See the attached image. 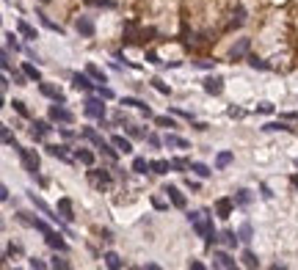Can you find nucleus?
<instances>
[{
    "mask_svg": "<svg viewBox=\"0 0 298 270\" xmlns=\"http://www.w3.org/2000/svg\"><path fill=\"white\" fill-rule=\"evenodd\" d=\"M188 224L194 226V232L199 237L204 240L207 245H215V240H218V234H215L213 229V221H210V215L204 213V210H196V213H188Z\"/></svg>",
    "mask_w": 298,
    "mask_h": 270,
    "instance_id": "obj_1",
    "label": "nucleus"
},
{
    "mask_svg": "<svg viewBox=\"0 0 298 270\" xmlns=\"http://www.w3.org/2000/svg\"><path fill=\"white\" fill-rule=\"evenodd\" d=\"M14 149L20 152L25 171L31 174V177H39V155H36V149H28V146H17V144H14Z\"/></svg>",
    "mask_w": 298,
    "mask_h": 270,
    "instance_id": "obj_2",
    "label": "nucleus"
},
{
    "mask_svg": "<svg viewBox=\"0 0 298 270\" xmlns=\"http://www.w3.org/2000/svg\"><path fill=\"white\" fill-rule=\"evenodd\" d=\"M105 97H89L83 105V113L89 116V119H105V105H102Z\"/></svg>",
    "mask_w": 298,
    "mask_h": 270,
    "instance_id": "obj_3",
    "label": "nucleus"
},
{
    "mask_svg": "<svg viewBox=\"0 0 298 270\" xmlns=\"http://www.w3.org/2000/svg\"><path fill=\"white\" fill-rule=\"evenodd\" d=\"M50 119L58 121V124H72L75 116H72V110H67L61 102H55V105H50Z\"/></svg>",
    "mask_w": 298,
    "mask_h": 270,
    "instance_id": "obj_4",
    "label": "nucleus"
},
{
    "mask_svg": "<svg viewBox=\"0 0 298 270\" xmlns=\"http://www.w3.org/2000/svg\"><path fill=\"white\" fill-rule=\"evenodd\" d=\"M213 267H221V270H235L237 267V262L232 259L226 251H215L213 254Z\"/></svg>",
    "mask_w": 298,
    "mask_h": 270,
    "instance_id": "obj_5",
    "label": "nucleus"
},
{
    "mask_svg": "<svg viewBox=\"0 0 298 270\" xmlns=\"http://www.w3.org/2000/svg\"><path fill=\"white\" fill-rule=\"evenodd\" d=\"M39 91H42L44 97H50L52 102H61V105L67 102V97H64V91L58 89V86H52V83H44V80H42V83H39Z\"/></svg>",
    "mask_w": 298,
    "mask_h": 270,
    "instance_id": "obj_6",
    "label": "nucleus"
},
{
    "mask_svg": "<svg viewBox=\"0 0 298 270\" xmlns=\"http://www.w3.org/2000/svg\"><path fill=\"white\" fill-rule=\"evenodd\" d=\"M91 75L89 72H86V75H80V72H75L72 75V86H75V89H78V91H83V94H89V91H94V83H91Z\"/></svg>",
    "mask_w": 298,
    "mask_h": 270,
    "instance_id": "obj_7",
    "label": "nucleus"
},
{
    "mask_svg": "<svg viewBox=\"0 0 298 270\" xmlns=\"http://www.w3.org/2000/svg\"><path fill=\"white\" fill-rule=\"evenodd\" d=\"M75 31L86 39L94 36V22H91V17H78V20H75Z\"/></svg>",
    "mask_w": 298,
    "mask_h": 270,
    "instance_id": "obj_8",
    "label": "nucleus"
},
{
    "mask_svg": "<svg viewBox=\"0 0 298 270\" xmlns=\"http://www.w3.org/2000/svg\"><path fill=\"white\" fill-rule=\"evenodd\" d=\"M163 193H166V196H168V201H171L177 210H185V196L180 193V187H174V185H166V187H163Z\"/></svg>",
    "mask_w": 298,
    "mask_h": 270,
    "instance_id": "obj_9",
    "label": "nucleus"
},
{
    "mask_svg": "<svg viewBox=\"0 0 298 270\" xmlns=\"http://www.w3.org/2000/svg\"><path fill=\"white\" fill-rule=\"evenodd\" d=\"M89 182L94 187H99V190H105V187L110 185V174L108 171H94V168H91V171H89Z\"/></svg>",
    "mask_w": 298,
    "mask_h": 270,
    "instance_id": "obj_10",
    "label": "nucleus"
},
{
    "mask_svg": "<svg viewBox=\"0 0 298 270\" xmlns=\"http://www.w3.org/2000/svg\"><path fill=\"white\" fill-rule=\"evenodd\" d=\"M163 144H166L168 149H191V144L183 138V135H177V132H166V138H163Z\"/></svg>",
    "mask_w": 298,
    "mask_h": 270,
    "instance_id": "obj_11",
    "label": "nucleus"
},
{
    "mask_svg": "<svg viewBox=\"0 0 298 270\" xmlns=\"http://www.w3.org/2000/svg\"><path fill=\"white\" fill-rule=\"evenodd\" d=\"M44 243H47L52 251H61V254L67 251V240H64L58 232H47V234H44Z\"/></svg>",
    "mask_w": 298,
    "mask_h": 270,
    "instance_id": "obj_12",
    "label": "nucleus"
},
{
    "mask_svg": "<svg viewBox=\"0 0 298 270\" xmlns=\"http://www.w3.org/2000/svg\"><path fill=\"white\" fill-rule=\"evenodd\" d=\"M249 47H251V42H249V39H237V42L232 44L229 55H232V58H235V61H237V58H243V55H246V52H249Z\"/></svg>",
    "mask_w": 298,
    "mask_h": 270,
    "instance_id": "obj_13",
    "label": "nucleus"
},
{
    "mask_svg": "<svg viewBox=\"0 0 298 270\" xmlns=\"http://www.w3.org/2000/svg\"><path fill=\"white\" fill-rule=\"evenodd\" d=\"M69 146H64V144H52V146H47V152L52 157H58V160H64V163H72V157H69Z\"/></svg>",
    "mask_w": 298,
    "mask_h": 270,
    "instance_id": "obj_14",
    "label": "nucleus"
},
{
    "mask_svg": "<svg viewBox=\"0 0 298 270\" xmlns=\"http://www.w3.org/2000/svg\"><path fill=\"white\" fill-rule=\"evenodd\" d=\"M204 91L213 94V97H218V94L224 91V80H221V78H207V80H204Z\"/></svg>",
    "mask_w": 298,
    "mask_h": 270,
    "instance_id": "obj_15",
    "label": "nucleus"
},
{
    "mask_svg": "<svg viewBox=\"0 0 298 270\" xmlns=\"http://www.w3.org/2000/svg\"><path fill=\"white\" fill-rule=\"evenodd\" d=\"M122 105H130V108H136V110H141V113H147V119L152 116L149 105L144 102V99H136V97H125V99H122Z\"/></svg>",
    "mask_w": 298,
    "mask_h": 270,
    "instance_id": "obj_16",
    "label": "nucleus"
},
{
    "mask_svg": "<svg viewBox=\"0 0 298 270\" xmlns=\"http://www.w3.org/2000/svg\"><path fill=\"white\" fill-rule=\"evenodd\" d=\"M215 213H218V218H229L232 215V198H218V201H215Z\"/></svg>",
    "mask_w": 298,
    "mask_h": 270,
    "instance_id": "obj_17",
    "label": "nucleus"
},
{
    "mask_svg": "<svg viewBox=\"0 0 298 270\" xmlns=\"http://www.w3.org/2000/svg\"><path fill=\"white\" fill-rule=\"evenodd\" d=\"M52 132V127L47 124V121H33V127H31V135H33V138H44V135H50Z\"/></svg>",
    "mask_w": 298,
    "mask_h": 270,
    "instance_id": "obj_18",
    "label": "nucleus"
},
{
    "mask_svg": "<svg viewBox=\"0 0 298 270\" xmlns=\"http://www.w3.org/2000/svg\"><path fill=\"white\" fill-rule=\"evenodd\" d=\"M102 259H105V265H108L110 270H122V267H125V259H122L119 254H113V251H108Z\"/></svg>",
    "mask_w": 298,
    "mask_h": 270,
    "instance_id": "obj_19",
    "label": "nucleus"
},
{
    "mask_svg": "<svg viewBox=\"0 0 298 270\" xmlns=\"http://www.w3.org/2000/svg\"><path fill=\"white\" fill-rule=\"evenodd\" d=\"M58 213H61V218L64 221H72L75 215H72V201H69V198H58Z\"/></svg>",
    "mask_w": 298,
    "mask_h": 270,
    "instance_id": "obj_20",
    "label": "nucleus"
},
{
    "mask_svg": "<svg viewBox=\"0 0 298 270\" xmlns=\"http://www.w3.org/2000/svg\"><path fill=\"white\" fill-rule=\"evenodd\" d=\"M75 160L91 168V166H94V152H89V149H75Z\"/></svg>",
    "mask_w": 298,
    "mask_h": 270,
    "instance_id": "obj_21",
    "label": "nucleus"
},
{
    "mask_svg": "<svg viewBox=\"0 0 298 270\" xmlns=\"http://www.w3.org/2000/svg\"><path fill=\"white\" fill-rule=\"evenodd\" d=\"M110 144H113L119 152H125V155H130V152H133V144L125 138V135H113V138H110Z\"/></svg>",
    "mask_w": 298,
    "mask_h": 270,
    "instance_id": "obj_22",
    "label": "nucleus"
},
{
    "mask_svg": "<svg viewBox=\"0 0 298 270\" xmlns=\"http://www.w3.org/2000/svg\"><path fill=\"white\" fill-rule=\"evenodd\" d=\"M22 72L28 75V80H33V83H42V72H39V69L33 66L31 61H25V63H22Z\"/></svg>",
    "mask_w": 298,
    "mask_h": 270,
    "instance_id": "obj_23",
    "label": "nucleus"
},
{
    "mask_svg": "<svg viewBox=\"0 0 298 270\" xmlns=\"http://www.w3.org/2000/svg\"><path fill=\"white\" fill-rule=\"evenodd\" d=\"M17 31H20V33H22V36H25V39H28V42H36V39H39V36H36V31H33V28H31V25H28V22H25V20H20V22H17Z\"/></svg>",
    "mask_w": 298,
    "mask_h": 270,
    "instance_id": "obj_24",
    "label": "nucleus"
},
{
    "mask_svg": "<svg viewBox=\"0 0 298 270\" xmlns=\"http://www.w3.org/2000/svg\"><path fill=\"white\" fill-rule=\"evenodd\" d=\"M83 138H86V141H91V144H94L97 149L105 144V141H102V135H99V132L94 130V127H86V130H83Z\"/></svg>",
    "mask_w": 298,
    "mask_h": 270,
    "instance_id": "obj_25",
    "label": "nucleus"
},
{
    "mask_svg": "<svg viewBox=\"0 0 298 270\" xmlns=\"http://www.w3.org/2000/svg\"><path fill=\"white\" fill-rule=\"evenodd\" d=\"M232 160H235L232 152H218V155H215V168H226Z\"/></svg>",
    "mask_w": 298,
    "mask_h": 270,
    "instance_id": "obj_26",
    "label": "nucleus"
},
{
    "mask_svg": "<svg viewBox=\"0 0 298 270\" xmlns=\"http://www.w3.org/2000/svg\"><path fill=\"white\" fill-rule=\"evenodd\" d=\"M133 171L147 174V171H152V163H147V157H136V160H133Z\"/></svg>",
    "mask_w": 298,
    "mask_h": 270,
    "instance_id": "obj_27",
    "label": "nucleus"
},
{
    "mask_svg": "<svg viewBox=\"0 0 298 270\" xmlns=\"http://www.w3.org/2000/svg\"><path fill=\"white\" fill-rule=\"evenodd\" d=\"M265 132H293V127H287L284 121H271V124L262 127Z\"/></svg>",
    "mask_w": 298,
    "mask_h": 270,
    "instance_id": "obj_28",
    "label": "nucleus"
},
{
    "mask_svg": "<svg viewBox=\"0 0 298 270\" xmlns=\"http://www.w3.org/2000/svg\"><path fill=\"white\" fill-rule=\"evenodd\" d=\"M168 168H174L168 160H152V171H155L157 177H163V174H168Z\"/></svg>",
    "mask_w": 298,
    "mask_h": 270,
    "instance_id": "obj_29",
    "label": "nucleus"
},
{
    "mask_svg": "<svg viewBox=\"0 0 298 270\" xmlns=\"http://www.w3.org/2000/svg\"><path fill=\"white\" fill-rule=\"evenodd\" d=\"M31 201H33V204H36V207H39V210H42V213H44V215H47V218H50V221H58V215H52V210L47 207V204H44V201H42V198H36V193H31Z\"/></svg>",
    "mask_w": 298,
    "mask_h": 270,
    "instance_id": "obj_30",
    "label": "nucleus"
},
{
    "mask_svg": "<svg viewBox=\"0 0 298 270\" xmlns=\"http://www.w3.org/2000/svg\"><path fill=\"white\" fill-rule=\"evenodd\" d=\"M86 72L91 75V80H97V83H105V72L97 66V63H89V66H86Z\"/></svg>",
    "mask_w": 298,
    "mask_h": 270,
    "instance_id": "obj_31",
    "label": "nucleus"
},
{
    "mask_svg": "<svg viewBox=\"0 0 298 270\" xmlns=\"http://www.w3.org/2000/svg\"><path fill=\"white\" fill-rule=\"evenodd\" d=\"M99 152H102L105 157H110V160H119V149H116L113 144H102V146H99Z\"/></svg>",
    "mask_w": 298,
    "mask_h": 270,
    "instance_id": "obj_32",
    "label": "nucleus"
},
{
    "mask_svg": "<svg viewBox=\"0 0 298 270\" xmlns=\"http://www.w3.org/2000/svg\"><path fill=\"white\" fill-rule=\"evenodd\" d=\"M237 240H241V237H237L235 232H224V234H221V243H224L226 248H235V245H237Z\"/></svg>",
    "mask_w": 298,
    "mask_h": 270,
    "instance_id": "obj_33",
    "label": "nucleus"
},
{
    "mask_svg": "<svg viewBox=\"0 0 298 270\" xmlns=\"http://www.w3.org/2000/svg\"><path fill=\"white\" fill-rule=\"evenodd\" d=\"M191 171H194V174H199V177H202V179H207L210 174H213V171H210L207 166H204V163H191Z\"/></svg>",
    "mask_w": 298,
    "mask_h": 270,
    "instance_id": "obj_34",
    "label": "nucleus"
},
{
    "mask_svg": "<svg viewBox=\"0 0 298 270\" xmlns=\"http://www.w3.org/2000/svg\"><path fill=\"white\" fill-rule=\"evenodd\" d=\"M241 259H243V265L251 267V270H254V267H260V259H257V256L251 254V251H243V256H241Z\"/></svg>",
    "mask_w": 298,
    "mask_h": 270,
    "instance_id": "obj_35",
    "label": "nucleus"
},
{
    "mask_svg": "<svg viewBox=\"0 0 298 270\" xmlns=\"http://www.w3.org/2000/svg\"><path fill=\"white\" fill-rule=\"evenodd\" d=\"M249 66H251V69H260V72H265V69H271L265 61H262V58H257V55H249Z\"/></svg>",
    "mask_w": 298,
    "mask_h": 270,
    "instance_id": "obj_36",
    "label": "nucleus"
},
{
    "mask_svg": "<svg viewBox=\"0 0 298 270\" xmlns=\"http://www.w3.org/2000/svg\"><path fill=\"white\" fill-rule=\"evenodd\" d=\"M36 17L42 20V25H44V28H50V31H55V33H64V28H61V25H55V22H52L50 17H44V14H36Z\"/></svg>",
    "mask_w": 298,
    "mask_h": 270,
    "instance_id": "obj_37",
    "label": "nucleus"
},
{
    "mask_svg": "<svg viewBox=\"0 0 298 270\" xmlns=\"http://www.w3.org/2000/svg\"><path fill=\"white\" fill-rule=\"evenodd\" d=\"M237 237H241V243H249L251 240V224H243L241 229H237Z\"/></svg>",
    "mask_w": 298,
    "mask_h": 270,
    "instance_id": "obj_38",
    "label": "nucleus"
},
{
    "mask_svg": "<svg viewBox=\"0 0 298 270\" xmlns=\"http://www.w3.org/2000/svg\"><path fill=\"white\" fill-rule=\"evenodd\" d=\"M127 135H130V138H147V130H141V127H136V124H127Z\"/></svg>",
    "mask_w": 298,
    "mask_h": 270,
    "instance_id": "obj_39",
    "label": "nucleus"
},
{
    "mask_svg": "<svg viewBox=\"0 0 298 270\" xmlns=\"http://www.w3.org/2000/svg\"><path fill=\"white\" fill-rule=\"evenodd\" d=\"M3 39H6V47H9V50H20V42H17V36L14 33H3Z\"/></svg>",
    "mask_w": 298,
    "mask_h": 270,
    "instance_id": "obj_40",
    "label": "nucleus"
},
{
    "mask_svg": "<svg viewBox=\"0 0 298 270\" xmlns=\"http://www.w3.org/2000/svg\"><path fill=\"white\" fill-rule=\"evenodd\" d=\"M149 83H152V89H155V91H160V94H166V97H168V94H171V89H168V86L166 83H163V80H149Z\"/></svg>",
    "mask_w": 298,
    "mask_h": 270,
    "instance_id": "obj_41",
    "label": "nucleus"
},
{
    "mask_svg": "<svg viewBox=\"0 0 298 270\" xmlns=\"http://www.w3.org/2000/svg\"><path fill=\"white\" fill-rule=\"evenodd\" d=\"M171 166L177 168V171H188V168H191V163L185 160V157H174V160H171Z\"/></svg>",
    "mask_w": 298,
    "mask_h": 270,
    "instance_id": "obj_42",
    "label": "nucleus"
},
{
    "mask_svg": "<svg viewBox=\"0 0 298 270\" xmlns=\"http://www.w3.org/2000/svg\"><path fill=\"white\" fill-rule=\"evenodd\" d=\"M155 124L157 127H166V130H168V127H177V124H174V119H168V116H155Z\"/></svg>",
    "mask_w": 298,
    "mask_h": 270,
    "instance_id": "obj_43",
    "label": "nucleus"
},
{
    "mask_svg": "<svg viewBox=\"0 0 298 270\" xmlns=\"http://www.w3.org/2000/svg\"><path fill=\"white\" fill-rule=\"evenodd\" d=\"M50 267H55V270H67V267H69V262H67V259H61V256H52V259H50Z\"/></svg>",
    "mask_w": 298,
    "mask_h": 270,
    "instance_id": "obj_44",
    "label": "nucleus"
},
{
    "mask_svg": "<svg viewBox=\"0 0 298 270\" xmlns=\"http://www.w3.org/2000/svg\"><path fill=\"white\" fill-rule=\"evenodd\" d=\"M31 226H33V229H39V232H42V234L52 232V229H50L47 224H44V221H39V218H31Z\"/></svg>",
    "mask_w": 298,
    "mask_h": 270,
    "instance_id": "obj_45",
    "label": "nucleus"
},
{
    "mask_svg": "<svg viewBox=\"0 0 298 270\" xmlns=\"http://www.w3.org/2000/svg\"><path fill=\"white\" fill-rule=\"evenodd\" d=\"M0 132H3V144H6V146H14V135H11L9 127L3 124V127H0Z\"/></svg>",
    "mask_w": 298,
    "mask_h": 270,
    "instance_id": "obj_46",
    "label": "nucleus"
},
{
    "mask_svg": "<svg viewBox=\"0 0 298 270\" xmlns=\"http://www.w3.org/2000/svg\"><path fill=\"white\" fill-rule=\"evenodd\" d=\"M28 265H31L33 270H44V267H47V262H42L39 256H33V259H28Z\"/></svg>",
    "mask_w": 298,
    "mask_h": 270,
    "instance_id": "obj_47",
    "label": "nucleus"
},
{
    "mask_svg": "<svg viewBox=\"0 0 298 270\" xmlns=\"http://www.w3.org/2000/svg\"><path fill=\"white\" fill-rule=\"evenodd\" d=\"M11 105H14V110H17L20 116H28V108H25V102H20V99H14Z\"/></svg>",
    "mask_w": 298,
    "mask_h": 270,
    "instance_id": "obj_48",
    "label": "nucleus"
},
{
    "mask_svg": "<svg viewBox=\"0 0 298 270\" xmlns=\"http://www.w3.org/2000/svg\"><path fill=\"white\" fill-rule=\"evenodd\" d=\"M257 113H273V105L271 102H260L257 105Z\"/></svg>",
    "mask_w": 298,
    "mask_h": 270,
    "instance_id": "obj_49",
    "label": "nucleus"
},
{
    "mask_svg": "<svg viewBox=\"0 0 298 270\" xmlns=\"http://www.w3.org/2000/svg\"><path fill=\"white\" fill-rule=\"evenodd\" d=\"M147 144L152 146V149H157V146H160V138H157L155 132H149V135H147Z\"/></svg>",
    "mask_w": 298,
    "mask_h": 270,
    "instance_id": "obj_50",
    "label": "nucleus"
},
{
    "mask_svg": "<svg viewBox=\"0 0 298 270\" xmlns=\"http://www.w3.org/2000/svg\"><path fill=\"white\" fill-rule=\"evenodd\" d=\"M97 94H99V97H105V99H113V91H110V89H102V83L97 86Z\"/></svg>",
    "mask_w": 298,
    "mask_h": 270,
    "instance_id": "obj_51",
    "label": "nucleus"
},
{
    "mask_svg": "<svg viewBox=\"0 0 298 270\" xmlns=\"http://www.w3.org/2000/svg\"><path fill=\"white\" fill-rule=\"evenodd\" d=\"M249 201H251L249 190H237V204H249Z\"/></svg>",
    "mask_w": 298,
    "mask_h": 270,
    "instance_id": "obj_52",
    "label": "nucleus"
},
{
    "mask_svg": "<svg viewBox=\"0 0 298 270\" xmlns=\"http://www.w3.org/2000/svg\"><path fill=\"white\" fill-rule=\"evenodd\" d=\"M91 6H102V9H113V3L110 0H89Z\"/></svg>",
    "mask_w": 298,
    "mask_h": 270,
    "instance_id": "obj_53",
    "label": "nucleus"
},
{
    "mask_svg": "<svg viewBox=\"0 0 298 270\" xmlns=\"http://www.w3.org/2000/svg\"><path fill=\"white\" fill-rule=\"evenodd\" d=\"M226 113H229L232 119H241V116H243V108H235V105H232V108L226 110Z\"/></svg>",
    "mask_w": 298,
    "mask_h": 270,
    "instance_id": "obj_54",
    "label": "nucleus"
},
{
    "mask_svg": "<svg viewBox=\"0 0 298 270\" xmlns=\"http://www.w3.org/2000/svg\"><path fill=\"white\" fill-rule=\"evenodd\" d=\"M243 17H246V11H243V9H237V11H235V20H232V25H241V22H243Z\"/></svg>",
    "mask_w": 298,
    "mask_h": 270,
    "instance_id": "obj_55",
    "label": "nucleus"
},
{
    "mask_svg": "<svg viewBox=\"0 0 298 270\" xmlns=\"http://www.w3.org/2000/svg\"><path fill=\"white\" fill-rule=\"evenodd\" d=\"M152 204H155V210H166V207H168V204H166V201H160V198H157V196L152 198Z\"/></svg>",
    "mask_w": 298,
    "mask_h": 270,
    "instance_id": "obj_56",
    "label": "nucleus"
},
{
    "mask_svg": "<svg viewBox=\"0 0 298 270\" xmlns=\"http://www.w3.org/2000/svg\"><path fill=\"white\" fill-rule=\"evenodd\" d=\"M213 63H215V61H196V66H202V69H213Z\"/></svg>",
    "mask_w": 298,
    "mask_h": 270,
    "instance_id": "obj_57",
    "label": "nucleus"
},
{
    "mask_svg": "<svg viewBox=\"0 0 298 270\" xmlns=\"http://www.w3.org/2000/svg\"><path fill=\"white\" fill-rule=\"evenodd\" d=\"M147 61H149V63H160V61H157V52H152V50L147 52Z\"/></svg>",
    "mask_w": 298,
    "mask_h": 270,
    "instance_id": "obj_58",
    "label": "nucleus"
},
{
    "mask_svg": "<svg viewBox=\"0 0 298 270\" xmlns=\"http://www.w3.org/2000/svg\"><path fill=\"white\" fill-rule=\"evenodd\" d=\"M116 124H127V116L125 113H116Z\"/></svg>",
    "mask_w": 298,
    "mask_h": 270,
    "instance_id": "obj_59",
    "label": "nucleus"
},
{
    "mask_svg": "<svg viewBox=\"0 0 298 270\" xmlns=\"http://www.w3.org/2000/svg\"><path fill=\"white\" fill-rule=\"evenodd\" d=\"M188 267H191V270H204L202 262H188Z\"/></svg>",
    "mask_w": 298,
    "mask_h": 270,
    "instance_id": "obj_60",
    "label": "nucleus"
},
{
    "mask_svg": "<svg viewBox=\"0 0 298 270\" xmlns=\"http://www.w3.org/2000/svg\"><path fill=\"white\" fill-rule=\"evenodd\" d=\"M290 185H293L295 190H298V177H290Z\"/></svg>",
    "mask_w": 298,
    "mask_h": 270,
    "instance_id": "obj_61",
    "label": "nucleus"
},
{
    "mask_svg": "<svg viewBox=\"0 0 298 270\" xmlns=\"http://www.w3.org/2000/svg\"><path fill=\"white\" fill-rule=\"evenodd\" d=\"M39 3H50V0H39Z\"/></svg>",
    "mask_w": 298,
    "mask_h": 270,
    "instance_id": "obj_62",
    "label": "nucleus"
}]
</instances>
